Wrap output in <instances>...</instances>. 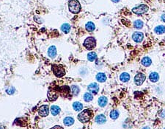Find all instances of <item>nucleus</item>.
Masks as SVG:
<instances>
[{
	"instance_id": "19",
	"label": "nucleus",
	"mask_w": 165,
	"mask_h": 129,
	"mask_svg": "<svg viewBox=\"0 0 165 129\" xmlns=\"http://www.w3.org/2000/svg\"><path fill=\"white\" fill-rule=\"evenodd\" d=\"M154 31L156 34H163L165 33V27L163 25H159L155 28Z\"/></svg>"
},
{
	"instance_id": "9",
	"label": "nucleus",
	"mask_w": 165,
	"mask_h": 129,
	"mask_svg": "<svg viewBox=\"0 0 165 129\" xmlns=\"http://www.w3.org/2000/svg\"><path fill=\"white\" fill-rule=\"evenodd\" d=\"M143 38H144V35L141 32H135V33H134V34L132 35L133 40L136 43L141 42L143 40Z\"/></svg>"
},
{
	"instance_id": "21",
	"label": "nucleus",
	"mask_w": 165,
	"mask_h": 129,
	"mask_svg": "<svg viewBox=\"0 0 165 129\" xmlns=\"http://www.w3.org/2000/svg\"><path fill=\"white\" fill-rule=\"evenodd\" d=\"M61 29H62V31L63 33H68L70 32V30H71V26H70V24H68L67 23L63 24L61 26Z\"/></svg>"
},
{
	"instance_id": "7",
	"label": "nucleus",
	"mask_w": 165,
	"mask_h": 129,
	"mask_svg": "<svg viewBox=\"0 0 165 129\" xmlns=\"http://www.w3.org/2000/svg\"><path fill=\"white\" fill-rule=\"evenodd\" d=\"M87 90L92 94H97L99 91V86L96 83H92L87 86Z\"/></svg>"
},
{
	"instance_id": "12",
	"label": "nucleus",
	"mask_w": 165,
	"mask_h": 129,
	"mask_svg": "<svg viewBox=\"0 0 165 129\" xmlns=\"http://www.w3.org/2000/svg\"><path fill=\"white\" fill-rule=\"evenodd\" d=\"M149 79L151 82L156 83L159 81V75L157 72H152L149 75Z\"/></svg>"
},
{
	"instance_id": "13",
	"label": "nucleus",
	"mask_w": 165,
	"mask_h": 129,
	"mask_svg": "<svg viewBox=\"0 0 165 129\" xmlns=\"http://www.w3.org/2000/svg\"><path fill=\"white\" fill-rule=\"evenodd\" d=\"M98 105L100 107H104V106H106V104L108 103V100H107V98H106V97L102 96V97H100L98 98Z\"/></svg>"
},
{
	"instance_id": "17",
	"label": "nucleus",
	"mask_w": 165,
	"mask_h": 129,
	"mask_svg": "<svg viewBox=\"0 0 165 129\" xmlns=\"http://www.w3.org/2000/svg\"><path fill=\"white\" fill-rule=\"evenodd\" d=\"M60 112V108L57 106H52L51 107V113L54 116H57Z\"/></svg>"
},
{
	"instance_id": "14",
	"label": "nucleus",
	"mask_w": 165,
	"mask_h": 129,
	"mask_svg": "<svg viewBox=\"0 0 165 129\" xmlns=\"http://www.w3.org/2000/svg\"><path fill=\"white\" fill-rule=\"evenodd\" d=\"M96 80H97L98 82H105L106 80V75H105L104 73H102V72H100V73L97 74V75H96Z\"/></svg>"
},
{
	"instance_id": "11",
	"label": "nucleus",
	"mask_w": 165,
	"mask_h": 129,
	"mask_svg": "<svg viewBox=\"0 0 165 129\" xmlns=\"http://www.w3.org/2000/svg\"><path fill=\"white\" fill-rule=\"evenodd\" d=\"M95 122L97 123L98 124H104L106 123V117L104 115V114H99L96 117H95Z\"/></svg>"
},
{
	"instance_id": "2",
	"label": "nucleus",
	"mask_w": 165,
	"mask_h": 129,
	"mask_svg": "<svg viewBox=\"0 0 165 129\" xmlns=\"http://www.w3.org/2000/svg\"><path fill=\"white\" fill-rule=\"evenodd\" d=\"M68 7L70 11L74 14H77L81 11V5L78 0H69Z\"/></svg>"
},
{
	"instance_id": "20",
	"label": "nucleus",
	"mask_w": 165,
	"mask_h": 129,
	"mask_svg": "<svg viewBox=\"0 0 165 129\" xmlns=\"http://www.w3.org/2000/svg\"><path fill=\"white\" fill-rule=\"evenodd\" d=\"M73 109H74L75 111L79 112V111H82V110L83 105L81 103H79V102H75V103H73Z\"/></svg>"
},
{
	"instance_id": "30",
	"label": "nucleus",
	"mask_w": 165,
	"mask_h": 129,
	"mask_svg": "<svg viewBox=\"0 0 165 129\" xmlns=\"http://www.w3.org/2000/svg\"><path fill=\"white\" fill-rule=\"evenodd\" d=\"M113 2H115V3H117V2H118L120 0H112Z\"/></svg>"
},
{
	"instance_id": "3",
	"label": "nucleus",
	"mask_w": 165,
	"mask_h": 129,
	"mask_svg": "<svg viewBox=\"0 0 165 129\" xmlns=\"http://www.w3.org/2000/svg\"><path fill=\"white\" fill-rule=\"evenodd\" d=\"M95 46H96V41L93 37L87 38L84 42V47L88 50H91L94 49Z\"/></svg>"
},
{
	"instance_id": "1",
	"label": "nucleus",
	"mask_w": 165,
	"mask_h": 129,
	"mask_svg": "<svg viewBox=\"0 0 165 129\" xmlns=\"http://www.w3.org/2000/svg\"><path fill=\"white\" fill-rule=\"evenodd\" d=\"M92 114H93V112H91V110L85 109L79 114L78 119L81 123H87L90 121V120L92 117Z\"/></svg>"
},
{
	"instance_id": "22",
	"label": "nucleus",
	"mask_w": 165,
	"mask_h": 129,
	"mask_svg": "<svg viewBox=\"0 0 165 129\" xmlns=\"http://www.w3.org/2000/svg\"><path fill=\"white\" fill-rule=\"evenodd\" d=\"M85 28H86V29H87V31H89V32H93V31H94L95 28V24L93 23V22H89L88 23L86 24Z\"/></svg>"
},
{
	"instance_id": "18",
	"label": "nucleus",
	"mask_w": 165,
	"mask_h": 129,
	"mask_svg": "<svg viewBox=\"0 0 165 129\" xmlns=\"http://www.w3.org/2000/svg\"><path fill=\"white\" fill-rule=\"evenodd\" d=\"M63 123L66 126H71L74 123V120H73V118L71 117H67L64 119Z\"/></svg>"
},
{
	"instance_id": "24",
	"label": "nucleus",
	"mask_w": 165,
	"mask_h": 129,
	"mask_svg": "<svg viewBox=\"0 0 165 129\" xmlns=\"http://www.w3.org/2000/svg\"><path fill=\"white\" fill-rule=\"evenodd\" d=\"M93 99V96L90 93H85L84 95V100L85 102H90Z\"/></svg>"
},
{
	"instance_id": "4",
	"label": "nucleus",
	"mask_w": 165,
	"mask_h": 129,
	"mask_svg": "<svg viewBox=\"0 0 165 129\" xmlns=\"http://www.w3.org/2000/svg\"><path fill=\"white\" fill-rule=\"evenodd\" d=\"M148 9H149V7L146 5H140L137 6L134 8H133L132 11H133V13H134L135 14L142 15V14H144V13H147Z\"/></svg>"
},
{
	"instance_id": "26",
	"label": "nucleus",
	"mask_w": 165,
	"mask_h": 129,
	"mask_svg": "<svg viewBox=\"0 0 165 129\" xmlns=\"http://www.w3.org/2000/svg\"><path fill=\"white\" fill-rule=\"evenodd\" d=\"M119 117V112L117 110H113L110 112V117L113 120H116Z\"/></svg>"
},
{
	"instance_id": "16",
	"label": "nucleus",
	"mask_w": 165,
	"mask_h": 129,
	"mask_svg": "<svg viewBox=\"0 0 165 129\" xmlns=\"http://www.w3.org/2000/svg\"><path fill=\"white\" fill-rule=\"evenodd\" d=\"M151 63H152L151 59L150 58H148V57H145V58H143L142 60L141 61V64L143 65L144 66H145V67H147V66H150V65H151Z\"/></svg>"
},
{
	"instance_id": "15",
	"label": "nucleus",
	"mask_w": 165,
	"mask_h": 129,
	"mask_svg": "<svg viewBox=\"0 0 165 129\" xmlns=\"http://www.w3.org/2000/svg\"><path fill=\"white\" fill-rule=\"evenodd\" d=\"M130 75L129 73H127V72H123V73H122L121 75H120V81H122V82H128L130 80Z\"/></svg>"
},
{
	"instance_id": "8",
	"label": "nucleus",
	"mask_w": 165,
	"mask_h": 129,
	"mask_svg": "<svg viewBox=\"0 0 165 129\" xmlns=\"http://www.w3.org/2000/svg\"><path fill=\"white\" fill-rule=\"evenodd\" d=\"M48 113H49V108L47 105L41 106L40 108L38 109V114L41 117H46L48 115Z\"/></svg>"
},
{
	"instance_id": "32",
	"label": "nucleus",
	"mask_w": 165,
	"mask_h": 129,
	"mask_svg": "<svg viewBox=\"0 0 165 129\" xmlns=\"http://www.w3.org/2000/svg\"><path fill=\"white\" fill-rule=\"evenodd\" d=\"M0 129H2V127H0Z\"/></svg>"
},
{
	"instance_id": "27",
	"label": "nucleus",
	"mask_w": 165,
	"mask_h": 129,
	"mask_svg": "<svg viewBox=\"0 0 165 129\" xmlns=\"http://www.w3.org/2000/svg\"><path fill=\"white\" fill-rule=\"evenodd\" d=\"M71 92L73 95H78L79 93V88L77 86H71Z\"/></svg>"
},
{
	"instance_id": "6",
	"label": "nucleus",
	"mask_w": 165,
	"mask_h": 129,
	"mask_svg": "<svg viewBox=\"0 0 165 129\" xmlns=\"http://www.w3.org/2000/svg\"><path fill=\"white\" fill-rule=\"evenodd\" d=\"M146 76L145 74L143 73H138L135 77H134V83H136V85L137 86H141L142 84L144 83V81H145Z\"/></svg>"
},
{
	"instance_id": "5",
	"label": "nucleus",
	"mask_w": 165,
	"mask_h": 129,
	"mask_svg": "<svg viewBox=\"0 0 165 129\" xmlns=\"http://www.w3.org/2000/svg\"><path fill=\"white\" fill-rule=\"evenodd\" d=\"M52 69H53L54 74L57 77H62L63 75H65V70H64L63 68H62L61 66H57V65H54V66H53Z\"/></svg>"
},
{
	"instance_id": "33",
	"label": "nucleus",
	"mask_w": 165,
	"mask_h": 129,
	"mask_svg": "<svg viewBox=\"0 0 165 129\" xmlns=\"http://www.w3.org/2000/svg\"><path fill=\"white\" fill-rule=\"evenodd\" d=\"M164 129H165V128H164Z\"/></svg>"
},
{
	"instance_id": "31",
	"label": "nucleus",
	"mask_w": 165,
	"mask_h": 129,
	"mask_svg": "<svg viewBox=\"0 0 165 129\" xmlns=\"http://www.w3.org/2000/svg\"><path fill=\"white\" fill-rule=\"evenodd\" d=\"M142 129H150V128H149V127H147V126H146V127H144V128H143Z\"/></svg>"
},
{
	"instance_id": "29",
	"label": "nucleus",
	"mask_w": 165,
	"mask_h": 129,
	"mask_svg": "<svg viewBox=\"0 0 165 129\" xmlns=\"http://www.w3.org/2000/svg\"><path fill=\"white\" fill-rule=\"evenodd\" d=\"M161 20H162L163 22H165V13L164 14H163V15L161 16Z\"/></svg>"
},
{
	"instance_id": "28",
	"label": "nucleus",
	"mask_w": 165,
	"mask_h": 129,
	"mask_svg": "<svg viewBox=\"0 0 165 129\" xmlns=\"http://www.w3.org/2000/svg\"><path fill=\"white\" fill-rule=\"evenodd\" d=\"M14 92H15L14 88H8V89H7V92L9 94H13V93H14Z\"/></svg>"
},
{
	"instance_id": "23",
	"label": "nucleus",
	"mask_w": 165,
	"mask_h": 129,
	"mask_svg": "<svg viewBox=\"0 0 165 129\" xmlns=\"http://www.w3.org/2000/svg\"><path fill=\"white\" fill-rule=\"evenodd\" d=\"M97 58V55L95 52H91V53H89L87 55V59H88L90 61H93L95 59Z\"/></svg>"
},
{
	"instance_id": "10",
	"label": "nucleus",
	"mask_w": 165,
	"mask_h": 129,
	"mask_svg": "<svg viewBox=\"0 0 165 129\" xmlns=\"http://www.w3.org/2000/svg\"><path fill=\"white\" fill-rule=\"evenodd\" d=\"M48 55L51 58H54L57 55V49L55 46H51L48 49Z\"/></svg>"
},
{
	"instance_id": "25",
	"label": "nucleus",
	"mask_w": 165,
	"mask_h": 129,
	"mask_svg": "<svg viewBox=\"0 0 165 129\" xmlns=\"http://www.w3.org/2000/svg\"><path fill=\"white\" fill-rule=\"evenodd\" d=\"M134 26L136 29H141L143 27V22H142L141 20H136L134 23Z\"/></svg>"
}]
</instances>
